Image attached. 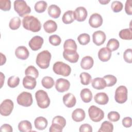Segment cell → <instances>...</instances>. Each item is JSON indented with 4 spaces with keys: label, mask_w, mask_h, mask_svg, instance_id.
Listing matches in <instances>:
<instances>
[{
    "label": "cell",
    "mask_w": 132,
    "mask_h": 132,
    "mask_svg": "<svg viewBox=\"0 0 132 132\" xmlns=\"http://www.w3.org/2000/svg\"><path fill=\"white\" fill-rule=\"evenodd\" d=\"M23 27L34 32H38L41 28V24L39 19L33 15H26L22 20Z\"/></svg>",
    "instance_id": "6da1fadb"
},
{
    "label": "cell",
    "mask_w": 132,
    "mask_h": 132,
    "mask_svg": "<svg viewBox=\"0 0 132 132\" xmlns=\"http://www.w3.org/2000/svg\"><path fill=\"white\" fill-rule=\"evenodd\" d=\"M51 57L52 55L49 51H43L37 55L36 60V64L41 69H46L50 65Z\"/></svg>",
    "instance_id": "7a4b0ae2"
},
{
    "label": "cell",
    "mask_w": 132,
    "mask_h": 132,
    "mask_svg": "<svg viewBox=\"0 0 132 132\" xmlns=\"http://www.w3.org/2000/svg\"><path fill=\"white\" fill-rule=\"evenodd\" d=\"M37 104L42 109L47 108L50 105V99L47 92L43 90H39L35 93Z\"/></svg>",
    "instance_id": "3957f363"
},
{
    "label": "cell",
    "mask_w": 132,
    "mask_h": 132,
    "mask_svg": "<svg viewBox=\"0 0 132 132\" xmlns=\"http://www.w3.org/2000/svg\"><path fill=\"white\" fill-rule=\"evenodd\" d=\"M53 70L55 74L65 77L69 76L71 72L70 66L61 61L56 62L53 65Z\"/></svg>",
    "instance_id": "277c9868"
},
{
    "label": "cell",
    "mask_w": 132,
    "mask_h": 132,
    "mask_svg": "<svg viewBox=\"0 0 132 132\" xmlns=\"http://www.w3.org/2000/svg\"><path fill=\"white\" fill-rule=\"evenodd\" d=\"M14 9L21 17L31 12L30 7L23 0H16L14 2Z\"/></svg>",
    "instance_id": "5b68a950"
},
{
    "label": "cell",
    "mask_w": 132,
    "mask_h": 132,
    "mask_svg": "<svg viewBox=\"0 0 132 132\" xmlns=\"http://www.w3.org/2000/svg\"><path fill=\"white\" fill-rule=\"evenodd\" d=\"M90 119L94 122H98L104 118V112L101 108L94 106H91L88 109Z\"/></svg>",
    "instance_id": "8992f818"
},
{
    "label": "cell",
    "mask_w": 132,
    "mask_h": 132,
    "mask_svg": "<svg viewBox=\"0 0 132 132\" xmlns=\"http://www.w3.org/2000/svg\"><path fill=\"white\" fill-rule=\"evenodd\" d=\"M127 89L125 86H120L115 91L114 99L119 104H123L127 100Z\"/></svg>",
    "instance_id": "52a82bcc"
},
{
    "label": "cell",
    "mask_w": 132,
    "mask_h": 132,
    "mask_svg": "<svg viewBox=\"0 0 132 132\" xmlns=\"http://www.w3.org/2000/svg\"><path fill=\"white\" fill-rule=\"evenodd\" d=\"M17 103L19 105L24 107L30 106L33 102L32 95L28 92H22L17 97Z\"/></svg>",
    "instance_id": "ba28073f"
},
{
    "label": "cell",
    "mask_w": 132,
    "mask_h": 132,
    "mask_svg": "<svg viewBox=\"0 0 132 132\" xmlns=\"http://www.w3.org/2000/svg\"><path fill=\"white\" fill-rule=\"evenodd\" d=\"M13 102L10 99L5 100L0 105V113L2 116L7 117L9 116L13 109Z\"/></svg>",
    "instance_id": "9c48e42d"
},
{
    "label": "cell",
    "mask_w": 132,
    "mask_h": 132,
    "mask_svg": "<svg viewBox=\"0 0 132 132\" xmlns=\"http://www.w3.org/2000/svg\"><path fill=\"white\" fill-rule=\"evenodd\" d=\"M43 42L44 40L42 37L39 36H35L30 40L28 44L32 51H36L42 47Z\"/></svg>",
    "instance_id": "30bf717a"
},
{
    "label": "cell",
    "mask_w": 132,
    "mask_h": 132,
    "mask_svg": "<svg viewBox=\"0 0 132 132\" xmlns=\"http://www.w3.org/2000/svg\"><path fill=\"white\" fill-rule=\"evenodd\" d=\"M63 57L66 60L71 63H76L79 59V55L76 51L64 50Z\"/></svg>",
    "instance_id": "8fae6325"
},
{
    "label": "cell",
    "mask_w": 132,
    "mask_h": 132,
    "mask_svg": "<svg viewBox=\"0 0 132 132\" xmlns=\"http://www.w3.org/2000/svg\"><path fill=\"white\" fill-rule=\"evenodd\" d=\"M70 87V82L66 79L60 78L55 82V88L59 92H64L68 91Z\"/></svg>",
    "instance_id": "7c38bea8"
},
{
    "label": "cell",
    "mask_w": 132,
    "mask_h": 132,
    "mask_svg": "<svg viewBox=\"0 0 132 132\" xmlns=\"http://www.w3.org/2000/svg\"><path fill=\"white\" fill-rule=\"evenodd\" d=\"M74 17L75 20L78 22L84 21L88 15L87 9L84 7H78L73 11Z\"/></svg>",
    "instance_id": "4fadbf2b"
},
{
    "label": "cell",
    "mask_w": 132,
    "mask_h": 132,
    "mask_svg": "<svg viewBox=\"0 0 132 132\" xmlns=\"http://www.w3.org/2000/svg\"><path fill=\"white\" fill-rule=\"evenodd\" d=\"M106 39V34L102 30L96 31L94 32L92 35L93 42L97 46L102 45L105 42Z\"/></svg>",
    "instance_id": "5bb4252c"
},
{
    "label": "cell",
    "mask_w": 132,
    "mask_h": 132,
    "mask_svg": "<svg viewBox=\"0 0 132 132\" xmlns=\"http://www.w3.org/2000/svg\"><path fill=\"white\" fill-rule=\"evenodd\" d=\"M89 23L92 27L95 28H98L103 24V18L100 14L97 13H93L90 16L89 19Z\"/></svg>",
    "instance_id": "9a60e30c"
},
{
    "label": "cell",
    "mask_w": 132,
    "mask_h": 132,
    "mask_svg": "<svg viewBox=\"0 0 132 132\" xmlns=\"http://www.w3.org/2000/svg\"><path fill=\"white\" fill-rule=\"evenodd\" d=\"M15 55L18 59L26 60L29 56V52L26 47L24 46H20L15 49Z\"/></svg>",
    "instance_id": "2e32d148"
},
{
    "label": "cell",
    "mask_w": 132,
    "mask_h": 132,
    "mask_svg": "<svg viewBox=\"0 0 132 132\" xmlns=\"http://www.w3.org/2000/svg\"><path fill=\"white\" fill-rule=\"evenodd\" d=\"M62 100L63 104L68 108L73 107L76 103V97L71 93H68L64 94L63 96Z\"/></svg>",
    "instance_id": "e0dca14e"
},
{
    "label": "cell",
    "mask_w": 132,
    "mask_h": 132,
    "mask_svg": "<svg viewBox=\"0 0 132 132\" xmlns=\"http://www.w3.org/2000/svg\"><path fill=\"white\" fill-rule=\"evenodd\" d=\"M111 56V51L106 47L101 48L98 52V59L103 62H106L110 60Z\"/></svg>",
    "instance_id": "ac0fdd59"
},
{
    "label": "cell",
    "mask_w": 132,
    "mask_h": 132,
    "mask_svg": "<svg viewBox=\"0 0 132 132\" xmlns=\"http://www.w3.org/2000/svg\"><path fill=\"white\" fill-rule=\"evenodd\" d=\"M36 79L33 77L26 76L23 79V85L26 89L32 90L36 87Z\"/></svg>",
    "instance_id": "d6986e66"
},
{
    "label": "cell",
    "mask_w": 132,
    "mask_h": 132,
    "mask_svg": "<svg viewBox=\"0 0 132 132\" xmlns=\"http://www.w3.org/2000/svg\"><path fill=\"white\" fill-rule=\"evenodd\" d=\"M86 117L85 111L81 108H77L74 110L72 113V119L77 122L82 121Z\"/></svg>",
    "instance_id": "ffe728a7"
},
{
    "label": "cell",
    "mask_w": 132,
    "mask_h": 132,
    "mask_svg": "<svg viewBox=\"0 0 132 132\" xmlns=\"http://www.w3.org/2000/svg\"><path fill=\"white\" fill-rule=\"evenodd\" d=\"M94 99L96 103L101 105H106L109 101L108 96L105 92H99L96 93L94 96Z\"/></svg>",
    "instance_id": "44dd1931"
},
{
    "label": "cell",
    "mask_w": 132,
    "mask_h": 132,
    "mask_svg": "<svg viewBox=\"0 0 132 132\" xmlns=\"http://www.w3.org/2000/svg\"><path fill=\"white\" fill-rule=\"evenodd\" d=\"M34 124L36 129L42 130L46 128L48 122L45 118L43 117H38L35 119Z\"/></svg>",
    "instance_id": "7402d4cb"
},
{
    "label": "cell",
    "mask_w": 132,
    "mask_h": 132,
    "mask_svg": "<svg viewBox=\"0 0 132 132\" xmlns=\"http://www.w3.org/2000/svg\"><path fill=\"white\" fill-rule=\"evenodd\" d=\"M43 28L45 32L48 34H52L56 31L57 24L54 21L48 20L43 24Z\"/></svg>",
    "instance_id": "603a6c76"
},
{
    "label": "cell",
    "mask_w": 132,
    "mask_h": 132,
    "mask_svg": "<svg viewBox=\"0 0 132 132\" xmlns=\"http://www.w3.org/2000/svg\"><path fill=\"white\" fill-rule=\"evenodd\" d=\"M94 60L92 57L86 56L83 57L80 62L81 68L84 70H89L93 65Z\"/></svg>",
    "instance_id": "cb8c5ba5"
},
{
    "label": "cell",
    "mask_w": 132,
    "mask_h": 132,
    "mask_svg": "<svg viewBox=\"0 0 132 132\" xmlns=\"http://www.w3.org/2000/svg\"><path fill=\"white\" fill-rule=\"evenodd\" d=\"M92 86L93 88L97 90H102L107 87L106 82L103 78L96 77L91 82Z\"/></svg>",
    "instance_id": "d4e9b609"
},
{
    "label": "cell",
    "mask_w": 132,
    "mask_h": 132,
    "mask_svg": "<svg viewBox=\"0 0 132 132\" xmlns=\"http://www.w3.org/2000/svg\"><path fill=\"white\" fill-rule=\"evenodd\" d=\"M47 12L51 17L54 19H57L58 18L61 14V9L58 6L53 4L48 7Z\"/></svg>",
    "instance_id": "484cf974"
},
{
    "label": "cell",
    "mask_w": 132,
    "mask_h": 132,
    "mask_svg": "<svg viewBox=\"0 0 132 132\" xmlns=\"http://www.w3.org/2000/svg\"><path fill=\"white\" fill-rule=\"evenodd\" d=\"M80 97L84 103H89L92 99V93L88 88H84L82 89L80 93Z\"/></svg>",
    "instance_id": "4316f807"
},
{
    "label": "cell",
    "mask_w": 132,
    "mask_h": 132,
    "mask_svg": "<svg viewBox=\"0 0 132 132\" xmlns=\"http://www.w3.org/2000/svg\"><path fill=\"white\" fill-rule=\"evenodd\" d=\"M18 129L21 132H29L31 131L32 125L28 120H23L19 122Z\"/></svg>",
    "instance_id": "83f0119b"
},
{
    "label": "cell",
    "mask_w": 132,
    "mask_h": 132,
    "mask_svg": "<svg viewBox=\"0 0 132 132\" xmlns=\"http://www.w3.org/2000/svg\"><path fill=\"white\" fill-rule=\"evenodd\" d=\"M73 11L68 10L64 13L62 18V21L65 24H71L74 21Z\"/></svg>",
    "instance_id": "f1b7e54d"
},
{
    "label": "cell",
    "mask_w": 132,
    "mask_h": 132,
    "mask_svg": "<svg viewBox=\"0 0 132 132\" xmlns=\"http://www.w3.org/2000/svg\"><path fill=\"white\" fill-rule=\"evenodd\" d=\"M113 130V125L109 121H105L103 122L101 127L98 130V132H112Z\"/></svg>",
    "instance_id": "f546056e"
},
{
    "label": "cell",
    "mask_w": 132,
    "mask_h": 132,
    "mask_svg": "<svg viewBox=\"0 0 132 132\" xmlns=\"http://www.w3.org/2000/svg\"><path fill=\"white\" fill-rule=\"evenodd\" d=\"M120 38L123 40H130L132 39V31L130 28L122 29L119 34Z\"/></svg>",
    "instance_id": "4dcf8cb0"
},
{
    "label": "cell",
    "mask_w": 132,
    "mask_h": 132,
    "mask_svg": "<svg viewBox=\"0 0 132 132\" xmlns=\"http://www.w3.org/2000/svg\"><path fill=\"white\" fill-rule=\"evenodd\" d=\"M41 84L43 87L46 89H51L52 88L55 84L53 78L50 76H44L42 80Z\"/></svg>",
    "instance_id": "1f68e13d"
},
{
    "label": "cell",
    "mask_w": 132,
    "mask_h": 132,
    "mask_svg": "<svg viewBox=\"0 0 132 132\" xmlns=\"http://www.w3.org/2000/svg\"><path fill=\"white\" fill-rule=\"evenodd\" d=\"M47 4L45 1H40L36 3L34 8L35 11L38 13H43L47 8Z\"/></svg>",
    "instance_id": "d6a6232c"
},
{
    "label": "cell",
    "mask_w": 132,
    "mask_h": 132,
    "mask_svg": "<svg viewBox=\"0 0 132 132\" xmlns=\"http://www.w3.org/2000/svg\"><path fill=\"white\" fill-rule=\"evenodd\" d=\"M25 74L26 76H30L36 79L39 76V72L34 66L29 65L25 69Z\"/></svg>",
    "instance_id": "836d02e7"
},
{
    "label": "cell",
    "mask_w": 132,
    "mask_h": 132,
    "mask_svg": "<svg viewBox=\"0 0 132 132\" xmlns=\"http://www.w3.org/2000/svg\"><path fill=\"white\" fill-rule=\"evenodd\" d=\"M63 49L77 51V46L74 40L72 39H69L64 41L63 44Z\"/></svg>",
    "instance_id": "e575fe53"
},
{
    "label": "cell",
    "mask_w": 132,
    "mask_h": 132,
    "mask_svg": "<svg viewBox=\"0 0 132 132\" xmlns=\"http://www.w3.org/2000/svg\"><path fill=\"white\" fill-rule=\"evenodd\" d=\"M21 21L20 18L18 16H15L12 18L9 23V28L12 30H16L21 26Z\"/></svg>",
    "instance_id": "d590c367"
},
{
    "label": "cell",
    "mask_w": 132,
    "mask_h": 132,
    "mask_svg": "<svg viewBox=\"0 0 132 132\" xmlns=\"http://www.w3.org/2000/svg\"><path fill=\"white\" fill-rule=\"evenodd\" d=\"M120 43L119 41L114 38H112L109 40L108 41L106 47L108 48L111 52L112 51H115L118 49L119 47Z\"/></svg>",
    "instance_id": "8d00e7d4"
},
{
    "label": "cell",
    "mask_w": 132,
    "mask_h": 132,
    "mask_svg": "<svg viewBox=\"0 0 132 132\" xmlns=\"http://www.w3.org/2000/svg\"><path fill=\"white\" fill-rule=\"evenodd\" d=\"M81 84L83 85H88L91 82L92 77L87 72H82L79 75Z\"/></svg>",
    "instance_id": "74e56055"
},
{
    "label": "cell",
    "mask_w": 132,
    "mask_h": 132,
    "mask_svg": "<svg viewBox=\"0 0 132 132\" xmlns=\"http://www.w3.org/2000/svg\"><path fill=\"white\" fill-rule=\"evenodd\" d=\"M52 124L57 125L63 128L66 125V120L63 117L57 116L53 119Z\"/></svg>",
    "instance_id": "f35d334b"
},
{
    "label": "cell",
    "mask_w": 132,
    "mask_h": 132,
    "mask_svg": "<svg viewBox=\"0 0 132 132\" xmlns=\"http://www.w3.org/2000/svg\"><path fill=\"white\" fill-rule=\"evenodd\" d=\"M77 40L80 44L82 45H86L90 41V35L86 33L81 34L78 36Z\"/></svg>",
    "instance_id": "ab89813d"
},
{
    "label": "cell",
    "mask_w": 132,
    "mask_h": 132,
    "mask_svg": "<svg viewBox=\"0 0 132 132\" xmlns=\"http://www.w3.org/2000/svg\"><path fill=\"white\" fill-rule=\"evenodd\" d=\"M20 83V78L16 76H10L7 80V85L10 88H14L17 87Z\"/></svg>",
    "instance_id": "60d3db41"
},
{
    "label": "cell",
    "mask_w": 132,
    "mask_h": 132,
    "mask_svg": "<svg viewBox=\"0 0 132 132\" xmlns=\"http://www.w3.org/2000/svg\"><path fill=\"white\" fill-rule=\"evenodd\" d=\"M103 78L106 82L107 87H112L114 86L117 81V79L116 76L112 75H105Z\"/></svg>",
    "instance_id": "b9f144b4"
},
{
    "label": "cell",
    "mask_w": 132,
    "mask_h": 132,
    "mask_svg": "<svg viewBox=\"0 0 132 132\" xmlns=\"http://www.w3.org/2000/svg\"><path fill=\"white\" fill-rule=\"evenodd\" d=\"M123 7V4L121 2L118 1L112 2L111 5V8L112 10L116 13L121 11L122 10Z\"/></svg>",
    "instance_id": "7bdbcfd3"
},
{
    "label": "cell",
    "mask_w": 132,
    "mask_h": 132,
    "mask_svg": "<svg viewBox=\"0 0 132 132\" xmlns=\"http://www.w3.org/2000/svg\"><path fill=\"white\" fill-rule=\"evenodd\" d=\"M48 40L50 43L54 46H58L61 42V39L60 37L57 35H53L50 36Z\"/></svg>",
    "instance_id": "ee69618b"
},
{
    "label": "cell",
    "mask_w": 132,
    "mask_h": 132,
    "mask_svg": "<svg viewBox=\"0 0 132 132\" xmlns=\"http://www.w3.org/2000/svg\"><path fill=\"white\" fill-rule=\"evenodd\" d=\"M0 9L3 11H9L11 9L10 0H0Z\"/></svg>",
    "instance_id": "f6af8a7d"
},
{
    "label": "cell",
    "mask_w": 132,
    "mask_h": 132,
    "mask_svg": "<svg viewBox=\"0 0 132 132\" xmlns=\"http://www.w3.org/2000/svg\"><path fill=\"white\" fill-rule=\"evenodd\" d=\"M107 117L108 120H109V121L115 122L118 121L120 120V115L118 112L112 111L108 113L107 115Z\"/></svg>",
    "instance_id": "bcb514c9"
},
{
    "label": "cell",
    "mask_w": 132,
    "mask_h": 132,
    "mask_svg": "<svg viewBox=\"0 0 132 132\" xmlns=\"http://www.w3.org/2000/svg\"><path fill=\"white\" fill-rule=\"evenodd\" d=\"M123 58L125 62L129 63L132 62V51L131 48L126 49L123 54Z\"/></svg>",
    "instance_id": "7dc6e473"
},
{
    "label": "cell",
    "mask_w": 132,
    "mask_h": 132,
    "mask_svg": "<svg viewBox=\"0 0 132 132\" xmlns=\"http://www.w3.org/2000/svg\"><path fill=\"white\" fill-rule=\"evenodd\" d=\"M132 1L131 0H127L125 5V11L128 15L132 14Z\"/></svg>",
    "instance_id": "c3c4849f"
},
{
    "label": "cell",
    "mask_w": 132,
    "mask_h": 132,
    "mask_svg": "<svg viewBox=\"0 0 132 132\" xmlns=\"http://www.w3.org/2000/svg\"><path fill=\"white\" fill-rule=\"evenodd\" d=\"M79 131L80 132H92V126L87 123L83 124L80 125Z\"/></svg>",
    "instance_id": "681fc988"
},
{
    "label": "cell",
    "mask_w": 132,
    "mask_h": 132,
    "mask_svg": "<svg viewBox=\"0 0 132 132\" xmlns=\"http://www.w3.org/2000/svg\"><path fill=\"white\" fill-rule=\"evenodd\" d=\"M122 125L126 128H128L131 126L132 125V120H131V118L129 117H125L123 119L122 121Z\"/></svg>",
    "instance_id": "f907efd6"
},
{
    "label": "cell",
    "mask_w": 132,
    "mask_h": 132,
    "mask_svg": "<svg viewBox=\"0 0 132 132\" xmlns=\"http://www.w3.org/2000/svg\"><path fill=\"white\" fill-rule=\"evenodd\" d=\"M63 128L53 124H52L49 129L50 132H61Z\"/></svg>",
    "instance_id": "816d5d0a"
},
{
    "label": "cell",
    "mask_w": 132,
    "mask_h": 132,
    "mask_svg": "<svg viewBox=\"0 0 132 132\" xmlns=\"http://www.w3.org/2000/svg\"><path fill=\"white\" fill-rule=\"evenodd\" d=\"M0 130L1 131L12 132L13 131V129L10 125H9L8 124H4L1 126Z\"/></svg>",
    "instance_id": "f5cc1de1"
},
{
    "label": "cell",
    "mask_w": 132,
    "mask_h": 132,
    "mask_svg": "<svg viewBox=\"0 0 132 132\" xmlns=\"http://www.w3.org/2000/svg\"><path fill=\"white\" fill-rule=\"evenodd\" d=\"M1 65H3L6 63V57L5 55H4L3 53H1Z\"/></svg>",
    "instance_id": "db71d44e"
},
{
    "label": "cell",
    "mask_w": 132,
    "mask_h": 132,
    "mask_svg": "<svg viewBox=\"0 0 132 132\" xmlns=\"http://www.w3.org/2000/svg\"><path fill=\"white\" fill-rule=\"evenodd\" d=\"M0 74H1V88H2L3 87V83H4V80H5V76L4 75V74H3V73L2 72H1Z\"/></svg>",
    "instance_id": "11a10c76"
},
{
    "label": "cell",
    "mask_w": 132,
    "mask_h": 132,
    "mask_svg": "<svg viewBox=\"0 0 132 132\" xmlns=\"http://www.w3.org/2000/svg\"><path fill=\"white\" fill-rule=\"evenodd\" d=\"M98 2L102 5H106L110 2V0H99Z\"/></svg>",
    "instance_id": "9f6ffc18"
}]
</instances>
